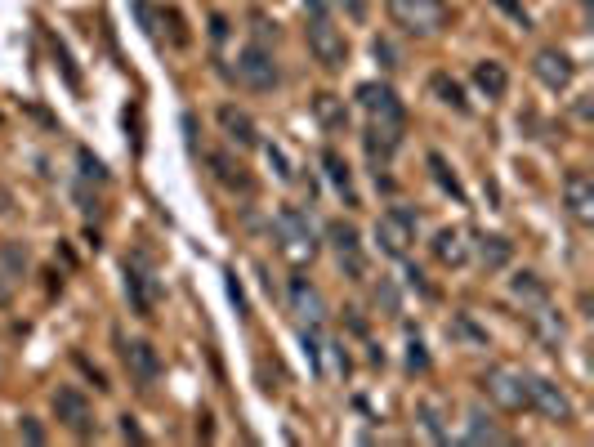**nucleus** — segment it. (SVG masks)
I'll use <instances>...</instances> for the list:
<instances>
[{"label": "nucleus", "instance_id": "f257e3e1", "mask_svg": "<svg viewBox=\"0 0 594 447\" xmlns=\"http://www.w3.org/2000/svg\"><path fill=\"white\" fill-rule=\"evenodd\" d=\"M385 9L407 36H438L452 23L447 0H385Z\"/></svg>", "mask_w": 594, "mask_h": 447}, {"label": "nucleus", "instance_id": "f03ea898", "mask_svg": "<svg viewBox=\"0 0 594 447\" xmlns=\"http://www.w3.org/2000/svg\"><path fill=\"white\" fill-rule=\"evenodd\" d=\"M416 228H420V215L411 211V206H389V211L376 220L380 255H394V260H402V255L411 251V242H416Z\"/></svg>", "mask_w": 594, "mask_h": 447}, {"label": "nucleus", "instance_id": "7ed1b4c3", "mask_svg": "<svg viewBox=\"0 0 594 447\" xmlns=\"http://www.w3.org/2000/svg\"><path fill=\"white\" fill-rule=\"evenodd\" d=\"M126 300L139 318H152V309H157V300H161V282L143 251H134L126 260Z\"/></svg>", "mask_w": 594, "mask_h": 447}, {"label": "nucleus", "instance_id": "20e7f679", "mask_svg": "<svg viewBox=\"0 0 594 447\" xmlns=\"http://www.w3.org/2000/svg\"><path fill=\"white\" fill-rule=\"evenodd\" d=\"M237 81L255 94L277 90V85H282V68H277L273 50H268V45H246V50L237 54Z\"/></svg>", "mask_w": 594, "mask_h": 447}, {"label": "nucleus", "instance_id": "39448f33", "mask_svg": "<svg viewBox=\"0 0 594 447\" xmlns=\"http://www.w3.org/2000/svg\"><path fill=\"white\" fill-rule=\"evenodd\" d=\"M304 36H309V54L327 72H340L344 63H349V41H344V32L331 23V18H309Z\"/></svg>", "mask_w": 594, "mask_h": 447}, {"label": "nucleus", "instance_id": "423d86ee", "mask_svg": "<svg viewBox=\"0 0 594 447\" xmlns=\"http://www.w3.org/2000/svg\"><path fill=\"white\" fill-rule=\"evenodd\" d=\"M273 233H277V242H282L291 255H313V251H318L313 220L300 211V206H282V211H277V220H273Z\"/></svg>", "mask_w": 594, "mask_h": 447}, {"label": "nucleus", "instance_id": "0eeeda50", "mask_svg": "<svg viewBox=\"0 0 594 447\" xmlns=\"http://www.w3.org/2000/svg\"><path fill=\"white\" fill-rule=\"evenodd\" d=\"M54 416H59L76 439H94V407H90V398H85L76 385L54 389Z\"/></svg>", "mask_w": 594, "mask_h": 447}, {"label": "nucleus", "instance_id": "6e6552de", "mask_svg": "<svg viewBox=\"0 0 594 447\" xmlns=\"http://www.w3.org/2000/svg\"><path fill=\"white\" fill-rule=\"evenodd\" d=\"M528 407L532 412H541L545 421H554V425H572V416H577L572 412V398L545 376H528Z\"/></svg>", "mask_w": 594, "mask_h": 447}, {"label": "nucleus", "instance_id": "1a4fd4ad", "mask_svg": "<svg viewBox=\"0 0 594 447\" xmlns=\"http://www.w3.org/2000/svg\"><path fill=\"white\" fill-rule=\"evenodd\" d=\"M358 103H362V112H367L371 121H385V126H402V99H398V90L389 81H362L358 85Z\"/></svg>", "mask_w": 594, "mask_h": 447}, {"label": "nucleus", "instance_id": "9d476101", "mask_svg": "<svg viewBox=\"0 0 594 447\" xmlns=\"http://www.w3.org/2000/svg\"><path fill=\"white\" fill-rule=\"evenodd\" d=\"M327 246L335 251V260H340V269L349 273V278H362L367 273V260H362V237L358 228L349 220H331L327 224Z\"/></svg>", "mask_w": 594, "mask_h": 447}, {"label": "nucleus", "instance_id": "9b49d317", "mask_svg": "<svg viewBox=\"0 0 594 447\" xmlns=\"http://www.w3.org/2000/svg\"><path fill=\"white\" fill-rule=\"evenodd\" d=\"M483 389H487V398H496V403L510 407V412L528 407V372H510V367H487V372H483Z\"/></svg>", "mask_w": 594, "mask_h": 447}, {"label": "nucleus", "instance_id": "f8f14e48", "mask_svg": "<svg viewBox=\"0 0 594 447\" xmlns=\"http://www.w3.org/2000/svg\"><path fill=\"white\" fill-rule=\"evenodd\" d=\"M121 340V336H117ZM121 358H126V367H130V376H134V385L139 389H152L157 385V376H161V354L148 345V340H121Z\"/></svg>", "mask_w": 594, "mask_h": 447}, {"label": "nucleus", "instance_id": "ddd939ff", "mask_svg": "<svg viewBox=\"0 0 594 447\" xmlns=\"http://www.w3.org/2000/svg\"><path fill=\"white\" fill-rule=\"evenodd\" d=\"M563 206H568V215L581 228L594 224V184L586 170H568V179H563Z\"/></svg>", "mask_w": 594, "mask_h": 447}, {"label": "nucleus", "instance_id": "4468645a", "mask_svg": "<svg viewBox=\"0 0 594 447\" xmlns=\"http://www.w3.org/2000/svg\"><path fill=\"white\" fill-rule=\"evenodd\" d=\"M362 148H367V161L376 170H389L394 152L402 148V126H385V121H371L367 135H362Z\"/></svg>", "mask_w": 594, "mask_h": 447}, {"label": "nucleus", "instance_id": "2eb2a0df", "mask_svg": "<svg viewBox=\"0 0 594 447\" xmlns=\"http://www.w3.org/2000/svg\"><path fill=\"white\" fill-rule=\"evenodd\" d=\"M219 130H224V139L233 148H260V130H255V117L246 108H237V103H224L219 108Z\"/></svg>", "mask_w": 594, "mask_h": 447}, {"label": "nucleus", "instance_id": "dca6fc26", "mask_svg": "<svg viewBox=\"0 0 594 447\" xmlns=\"http://www.w3.org/2000/svg\"><path fill=\"white\" fill-rule=\"evenodd\" d=\"M532 72L541 76V85H550V90H568L572 76H577V63H572L563 50H541L532 63Z\"/></svg>", "mask_w": 594, "mask_h": 447}, {"label": "nucleus", "instance_id": "f3484780", "mask_svg": "<svg viewBox=\"0 0 594 447\" xmlns=\"http://www.w3.org/2000/svg\"><path fill=\"white\" fill-rule=\"evenodd\" d=\"M291 309L300 313L309 327H322V318H327V304H322L318 287H313L309 278H291Z\"/></svg>", "mask_w": 594, "mask_h": 447}, {"label": "nucleus", "instance_id": "a211bd4d", "mask_svg": "<svg viewBox=\"0 0 594 447\" xmlns=\"http://www.w3.org/2000/svg\"><path fill=\"white\" fill-rule=\"evenodd\" d=\"M322 170H327L335 193H340L349 206H358V193H353V170H349V161H344L335 148H322Z\"/></svg>", "mask_w": 594, "mask_h": 447}, {"label": "nucleus", "instance_id": "6ab92c4d", "mask_svg": "<svg viewBox=\"0 0 594 447\" xmlns=\"http://www.w3.org/2000/svg\"><path fill=\"white\" fill-rule=\"evenodd\" d=\"M210 170H215V179L228 188V193H251V175L242 170V161H233L228 152H210Z\"/></svg>", "mask_w": 594, "mask_h": 447}, {"label": "nucleus", "instance_id": "aec40b11", "mask_svg": "<svg viewBox=\"0 0 594 447\" xmlns=\"http://www.w3.org/2000/svg\"><path fill=\"white\" fill-rule=\"evenodd\" d=\"M434 255H438V264H447V269H461L469 260V242H465L461 228H443V233L434 237Z\"/></svg>", "mask_w": 594, "mask_h": 447}, {"label": "nucleus", "instance_id": "412c9836", "mask_svg": "<svg viewBox=\"0 0 594 447\" xmlns=\"http://www.w3.org/2000/svg\"><path fill=\"white\" fill-rule=\"evenodd\" d=\"M313 112H318L327 135H344V130H349V108H344V99H335V94H318V99H313Z\"/></svg>", "mask_w": 594, "mask_h": 447}, {"label": "nucleus", "instance_id": "4be33fe9", "mask_svg": "<svg viewBox=\"0 0 594 447\" xmlns=\"http://www.w3.org/2000/svg\"><path fill=\"white\" fill-rule=\"evenodd\" d=\"M474 85L487 94V99H501V94L510 90V72H505L496 59H483V63H474Z\"/></svg>", "mask_w": 594, "mask_h": 447}, {"label": "nucleus", "instance_id": "5701e85b", "mask_svg": "<svg viewBox=\"0 0 594 447\" xmlns=\"http://www.w3.org/2000/svg\"><path fill=\"white\" fill-rule=\"evenodd\" d=\"M465 439H469V443H505L510 434H505L501 425H496L492 416L483 412V407H469V430H465Z\"/></svg>", "mask_w": 594, "mask_h": 447}, {"label": "nucleus", "instance_id": "b1692460", "mask_svg": "<svg viewBox=\"0 0 594 447\" xmlns=\"http://www.w3.org/2000/svg\"><path fill=\"white\" fill-rule=\"evenodd\" d=\"M510 255H514V246L505 242V237H478V260L487 264V269H505L510 264Z\"/></svg>", "mask_w": 594, "mask_h": 447}, {"label": "nucleus", "instance_id": "393cba45", "mask_svg": "<svg viewBox=\"0 0 594 447\" xmlns=\"http://www.w3.org/2000/svg\"><path fill=\"white\" fill-rule=\"evenodd\" d=\"M429 90H434L438 99L447 103V108H456V112H469V99H465V90H461V85H456L447 72H434V76H429Z\"/></svg>", "mask_w": 594, "mask_h": 447}, {"label": "nucleus", "instance_id": "a878e982", "mask_svg": "<svg viewBox=\"0 0 594 447\" xmlns=\"http://www.w3.org/2000/svg\"><path fill=\"white\" fill-rule=\"evenodd\" d=\"M300 345H304V358H309L313 376H318V380H327V363H322V354H327V340L318 336V327H304Z\"/></svg>", "mask_w": 594, "mask_h": 447}, {"label": "nucleus", "instance_id": "bb28decb", "mask_svg": "<svg viewBox=\"0 0 594 447\" xmlns=\"http://www.w3.org/2000/svg\"><path fill=\"white\" fill-rule=\"evenodd\" d=\"M514 296H519L523 304H532V309H545V304H550L545 287L536 282V273H514Z\"/></svg>", "mask_w": 594, "mask_h": 447}, {"label": "nucleus", "instance_id": "cd10ccee", "mask_svg": "<svg viewBox=\"0 0 594 447\" xmlns=\"http://www.w3.org/2000/svg\"><path fill=\"white\" fill-rule=\"evenodd\" d=\"M429 170H434V179H438V188H443V193H452L456 202H465V188H461V179L452 175V166H447V161L438 157V152H429Z\"/></svg>", "mask_w": 594, "mask_h": 447}, {"label": "nucleus", "instance_id": "c85d7f7f", "mask_svg": "<svg viewBox=\"0 0 594 447\" xmlns=\"http://www.w3.org/2000/svg\"><path fill=\"white\" fill-rule=\"evenodd\" d=\"M416 416H420V425H425V434H429L434 443H447V439H452V434H447V425H443V412H438V403H420Z\"/></svg>", "mask_w": 594, "mask_h": 447}, {"label": "nucleus", "instance_id": "c756f323", "mask_svg": "<svg viewBox=\"0 0 594 447\" xmlns=\"http://www.w3.org/2000/svg\"><path fill=\"white\" fill-rule=\"evenodd\" d=\"M76 166H81V179H85V184H90V179H94V184H108V170H103V161L94 157L90 148H76Z\"/></svg>", "mask_w": 594, "mask_h": 447}, {"label": "nucleus", "instance_id": "7c9ffc66", "mask_svg": "<svg viewBox=\"0 0 594 447\" xmlns=\"http://www.w3.org/2000/svg\"><path fill=\"white\" fill-rule=\"evenodd\" d=\"M371 54H376V63L385 72H398L402 68V59H398V50H394V41H389V36H376V41H371Z\"/></svg>", "mask_w": 594, "mask_h": 447}, {"label": "nucleus", "instance_id": "2f4dec72", "mask_svg": "<svg viewBox=\"0 0 594 447\" xmlns=\"http://www.w3.org/2000/svg\"><path fill=\"white\" fill-rule=\"evenodd\" d=\"M50 50H54V59H59V68H63V76H67V85H72V90H81V72H76L72 54H67V45L59 41V36H50Z\"/></svg>", "mask_w": 594, "mask_h": 447}, {"label": "nucleus", "instance_id": "473e14b6", "mask_svg": "<svg viewBox=\"0 0 594 447\" xmlns=\"http://www.w3.org/2000/svg\"><path fill=\"white\" fill-rule=\"evenodd\" d=\"M134 14H139V23H143V32H148V41L157 45L161 32H157V14H152V5H148V0H134Z\"/></svg>", "mask_w": 594, "mask_h": 447}, {"label": "nucleus", "instance_id": "72a5a7b5", "mask_svg": "<svg viewBox=\"0 0 594 447\" xmlns=\"http://www.w3.org/2000/svg\"><path fill=\"white\" fill-rule=\"evenodd\" d=\"M264 157H268V166H273L277 179H291V161H286L282 148H277V144H264Z\"/></svg>", "mask_w": 594, "mask_h": 447}, {"label": "nucleus", "instance_id": "f704fd0d", "mask_svg": "<svg viewBox=\"0 0 594 447\" xmlns=\"http://www.w3.org/2000/svg\"><path fill=\"white\" fill-rule=\"evenodd\" d=\"M161 18L170 23V36H175V45H188L193 36H188V27H184V14L179 9H161Z\"/></svg>", "mask_w": 594, "mask_h": 447}, {"label": "nucleus", "instance_id": "c9c22d12", "mask_svg": "<svg viewBox=\"0 0 594 447\" xmlns=\"http://www.w3.org/2000/svg\"><path fill=\"white\" fill-rule=\"evenodd\" d=\"M452 331H456V336H465V340H474V345H483V340H487V331H478L465 313H461V318H452Z\"/></svg>", "mask_w": 594, "mask_h": 447}, {"label": "nucleus", "instance_id": "e433bc0d", "mask_svg": "<svg viewBox=\"0 0 594 447\" xmlns=\"http://www.w3.org/2000/svg\"><path fill=\"white\" fill-rule=\"evenodd\" d=\"M407 367H411V372H429V354H425L420 340H411V345H407Z\"/></svg>", "mask_w": 594, "mask_h": 447}, {"label": "nucleus", "instance_id": "4c0bfd02", "mask_svg": "<svg viewBox=\"0 0 594 447\" xmlns=\"http://www.w3.org/2000/svg\"><path fill=\"white\" fill-rule=\"evenodd\" d=\"M126 130H130V152H143V135H139V108H126Z\"/></svg>", "mask_w": 594, "mask_h": 447}, {"label": "nucleus", "instance_id": "58836bf2", "mask_svg": "<svg viewBox=\"0 0 594 447\" xmlns=\"http://www.w3.org/2000/svg\"><path fill=\"white\" fill-rule=\"evenodd\" d=\"M228 300L237 304V313H242V318L251 313V304H246V291H242V282H237V273H228Z\"/></svg>", "mask_w": 594, "mask_h": 447}, {"label": "nucleus", "instance_id": "ea45409f", "mask_svg": "<svg viewBox=\"0 0 594 447\" xmlns=\"http://www.w3.org/2000/svg\"><path fill=\"white\" fill-rule=\"evenodd\" d=\"M335 9H344V14L353 18V23H367V0H331Z\"/></svg>", "mask_w": 594, "mask_h": 447}, {"label": "nucleus", "instance_id": "a19ab883", "mask_svg": "<svg viewBox=\"0 0 594 447\" xmlns=\"http://www.w3.org/2000/svg\"><path fill=\"white\" fill-rule=\"evenodd\" d=\"M496 5H501L505 14H510V18H514V23H519V27H532V14H528V9L519 5V0H496Z\"/></svg>", "mask_w": 594, "mask_h": 447}, {"label": "nucleus", "instance_id": "79ce46f5", "mask_svg": "<svg viewBox=\"0 0 594 447\" xmlns=\"http://www.w3.org/2000/svg\"><path fill=\"white\" fill-rule=\"evenodd\" d=\"M407 287H416L420 296H434V287L425 282V273H420V269H407Z\"/></svg>", "mask_w": 594, "mask_h": 447}, {"label": "nucleus", "instance_id": "37998d69", "mask_svg": "<svg viewBox=\"0 0 594 447\" xmlns=\"http://www.w3.org/2000/svg\"><path fill=\"white\" fill-rule=\"evenodd\" d=\"M121 439H130V443H143V430L134 425V416H121Z\"/></svg>", "mask_w": 594, "mask_h": 447}, {"label": "nucleus", "instance_id": "c03bdc74", "mask_svg": "<svg viewBox=\"0 0 594 447\" xmlns=\"http://www.w3.org/2000/svg\"><path fill=\"white\" fill-rule=\"evenodd\" d=\"M304 9H309L313 18H327V9H331V0H300Z\"/></svg>", "mask_w": 594, "mask_h": 447}, {"label": "nucleus", "instance_id": "a18cd8bd", "mask_svg": "<svg viewBox=\"0 0 594 447\" xmlns=\"http://www.w3.org/2000/svg\"><path fill=\"white\" fill-rule=\"evenodd\" d=\"M23 434H27V443H45V430H41V425H36V421H32V416H27Z\"/></svg>", "mask_w": 594, "mask_h": 447}, {"label": "nucleus", "instance_id": "49530a36", "mask_svg": "<svg viewBox=\"0 0 594 447\" xmlns=\"http://www.w3.org/2000/svg\"><path fill=\"white\" fill-rule=\"evenodd\" d=\"M197 434H201V439H215V425H210V416H201V425H197Z\"/></svg>", "mask_w": 594, "mask_h": 447}]
</instances>
